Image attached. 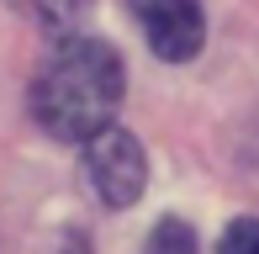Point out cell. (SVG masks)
Returning <instances> with one entry per match:
<instances>
[{"label": "cell", "mask_w": 259, "mask_h": 254, "mask_svg": "<svg viewBox=\"0 0 259 254\" xmlns=\"http://www.w3.org/2000/svg\"><path fill=\"white\" fill-rule=\"evenodd\" d=\"M85 170H90V186L101 191L106 206H133L143 196V186H148L143 143L116 122H106L101 133L85 138Z\"/></svg>", "instance_id": "obj_2"}, {"label": "cell", "mask_w": 259, "mask_h": 254, "mask_svg": "<svg viewBox=\"0 0 259 254\" xmlns=\"http://www.w3.org/2000/svg\"><path fill=\"white\" fill-rule=\"evenodd\" d=\"M16 6L27 11L32 21H42L48 32H58V37H64V32L79 21V11H85L90 0H16Z\"/></svg>", "instance_id": "obj_4"}, {"label": "cell", "mask_w": 259, "mask_h": 254, "mask_svg": "<svg viewBox=\"0 0 259 254\" xmlns=\"http://www.w3.org/2000/svg\"><path fill=\"white\" fill-rule=\"evenodd\" d=\"M143 254H201V244H196L191 223H180V217H164L154 233H148Z\"/></svg>", "instance_id": "obj_5"}, {"label": "cell", "mask_w": 259, "mask_h": 254, "mask_svg": "<svg viewBox=\"0 0 259 254\" xmlns=\"http://www.w3.org/2000/svg\"><path fill=\"white\" fill-rule=\"evenodd\" d=\"M122 90L127 74L111 43L90 37V32H64L32 79V117L42 122V133L64 138V143H85L116 117Z\"/></svg>", "instance_id": "obj_1"}, {"label": "cell", "mask_w": 259, "mask_h": 254, "mask_svg": "<svg viewBox=\"0 0 259 254\" xmlns=\"http://www.w3.org/2000/svg\"><path fill=\"white\" fill-rule=\"evenodd\" d=\"M127 11H133V21L143 27L148 48L159 59H169V64L196 59V48L206 37L201 0H127Z\"/></svg>", "instance_id": "obj_3"}, {"label": "cell", "mask_w": 259, "mask_h": 254, "mask_svg": "<svg viewBox=\"0 0 259 254\" xmlns=\"http://www.w3.org/2000/svg\"><path fill=\"white\" fill-rule=\"evenodd\" d=\"M217 254H259V217H233L217 238Z\"/></svg>", "instance_id": "obj_6"}]
</instances>
